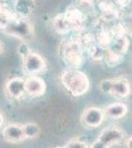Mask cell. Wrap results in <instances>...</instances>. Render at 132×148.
<instances>
[{
    "mask_svg": "<svg viewBox=\"0 0 132 148\" xmlns=\"http://www.w3.org/2000/svg\"><path fill=\"white\" fill-rule=\"evenodd\" d=\"M25 93L33 98L42 97L47 92V83L40 77L35 75H30L24 79Z\"/></svg>",
    "mask_w": 132,
    "mask_h": 148,
    "instance_id": "obj_8",
    "label": "cell"
},
{
    "mask_svg": "<svg viewBox=\"0 0 132 148\" xmlns=\"http://www.w3.org/2000/svg\"><path fill=\"white\" fill-rule=\"evenodd\" d=\"M104 112L105 116H109L112 120H119L126 116L128 108L124 103L116 102L107 105L104 109Z\"/></svg>",
    "mask_w": 132,
    "mask_h": 148,
    "instance_id": "obj_12",
    "label": "cell"
},
{
    "mask_svg": "<svg viewBox=\"0 0 132 148\" xmlns=\"http://www.w3.org/2000/svg\"><path fill=\"white\" fill-rule=\"evenodd\" d=\"M5 91L8 97L13 100L21 99L25 93L24 79L21 77H12L5 83Z\"/></svg>",
    "mask_w": 132,
    "mask_h": 148,
    "instance_id": "obj_10",
    "label": "cell"
},
{
    "mask_svg": "<svg viewBox=\"0 0 132 148\" xmlns=\"http://www.w3.org/2000/svg\"><path fill=\"white\" fill-rule=\"evenodd\" d=\"M105 118V112L99 107H88L81 114V123L87 128H97L102 125Z\"/></svg>",
    "mask_w": 132,
    "mask_h": 148,
    "instance_id": "obj_7",
    "label": "cell"
},
{
    "mask_svg": "<svg viewBox=\"0 0 132 148\" xmlns=\"http://www.w3.org/2000/svg\"><path fill=\"white\" fill-rule=\"evenodd\" d=\"M55 32L59 35H66L72 32V28L65 13L57 14L51 21Z\"/></svg>",
    "mask_w": 132,
    "mask_h": 148,
    "instance_id": "obj_13",
    "label": "cell"
},
{
    "mask_svg": "<svg viewBox=\"0 0 132 148\" xmlns=\"http://www.w3.org/2000/svg\"><path fill=\"white\" fill-rule=\"evenodd\" d=\"M63 147L65 148H88L90 147V145H88V143L84 140H81L79 138H72L69 140L68 142H66V144Z\"/></svg>",
    "mask_w": 132,
    "mask_h": 148,
    "instance_id": "obj_19",
    "label": "cell"
},
{
    "mask_svg": "<svg viewBox=\"0 0 132 148\" xmlns=\"http://www.w3.org/2000/svg\"><path fill=\"white\" fill-rule=\"evenodd\" d=\"M75 5L84 14H93L96 10L95 0H75Z\"/></svg>",
    "mask_w": 132,
    "mask_h": 148,
    "instance_id": "obj_18",
    "label": "cell"
},
{
    "mask_svg": "<svg viewBox=\"0 0 132 148\" xmlns=\"http://www.w3.org/2000/svg\"><path fill=\"white\" fill-rule=\"evenodd\" d=\"M15 15L7 4L0 2V30H3Z\"/></svg>",
    "mask_w": 132,
    "mask_h": 148,
    "instance_id": "obj_16",
    "label": "cell"
},
{
    "mask_svg": "<svg viewBox=\"0 0 132 148\" xmlns=\"http://www.w3.org/2000/svg\"><path fill=\"white\" fill-rule=\"evenodd\" d=\"M2 31L6 35L16 38L24 42H30L36 35L33 23L28 18L20 17L18 15L14 16Z\"/></svg>",
    "mask_w": 132,
    "mask_h": 148,
    "instance_id": "obj_3",
    "label": "cell"
},
{
    "mask_svg": "<svg viewBox=\"0 0 132 148\" xmlns=\"http://www.w3.org/2000/svg\"><path fill=\"white\" fill-rule=\"evenodd\" d=\"M22 58V69L28 75H36L44 72L47 69V61L40 54L34 51H29Z\"/></svg>",
    "mask_w": 132,
    "mask_h": 148,
    "instance_id": "obj_6",
    "label": "cell"
},
{
    "mask_svg": "<svg viewBox=\"0 0 132 148\" xmlns=\"http://www.w3.org/2000/svg\"><path fill=\"white\" fill-rule=\"evenodd\" d=\"M25 139H37L40 137L42 130L40 125L35 123H27L22 125Z\"/></svg>",
    "mask_w": 132,
    "mask_h": 148,
    "instance_id": "obj_15",
    "label": "cell"
},
{
    "mask_svg": "<svg viewBox=\"0 0 132 148\" xmlns=\"http://www.w3.org/2000/svg\"><path fill=\"white\" fill-rule=\"evenodd\" d=\"M100 90L105 94L118 98H127L131 93L129 81L124 77L103 79L100 83Z\"/></svg>",
    "mask_w": 132,
    "mask_h": 148,
    "instance_id": "obj_5",
    "label": "cell"
},
{
    "mask_svg": "<svg viewBox=\"0 0 132 148\" xmlns=\"http://www.w3.org/2000/svg\"><path fill=\"white\" fill-rule=\"evenodd\" d=\"M86 49L88 51V53L91 56V58L94 59V60H102V59H104L105 51H107V49L101 47L97 42H95L93 45L88 47Z\"/></svg>",
    "mask_w": 132,
    "mask_h": 148,
    "instance_id": "obj_17",
    "label": "cell"
},
{
    "mask_svg": "<svg viewBox=\"0 0 132 148\" xmlns=\"http://www.w3.org/2000/svg\"><path fill=\"white\" fill-rule=\"evenodd\" d=\"M36 8L35 0H16L14 4V10L16 15L20 17L28 18Z\"/></svg>",
    "mask_w": 132,
    "mask_h": 148,
    "instance_id": "obj_14",
    "label": "cell"
},
{
    "mask_svg": "<svg viewBox=\"0 0 132 148\" xmlns=\"http://www.w3.org/2000/svg\"><path fill=\"white\" fill-rule=\"evenodd\" d=\"M3 1H4V0H3Z\"/></svg>",
    "mask_w": 132,
    "mask_h": 148,
    "instance_id": "obj_23",
    "label": "cell"
},
{
    "mask_svg": "<svg viewBox=\"0 0 132 148\" xmlns=\"http://www.w3.org/2000/svg\"><path fill=\"white\" fill-rule=\"evenodd\" d=\"M116 5H118L119 7H125L127 4H129L130 0H114Z\"/></svg>",
    "mask_w": 132,
    "mask_h": 148,
    "instance_id": "obj_20",
    "label": "cell"
},
{
    "mask_svg": "<svg viewBox=\"0 0 132 148\" xmlns=\"http://www.w3.org/2000/svg\"><path fill=\"white\" fill-rule=\"evenodd\" d=\"M2 135H3V139L5 141L13 143V144L23 142L25 140L22 125H18V123L7 125L2 130Z\"/></svg>",
    "mask_w": 132,
    "mask_h": 148,
    "instance_id": "obj_9",
    "label": "cell"
},
{
    "mask_svg": "<svg viewBox=\"0 0 132 148\" xmlns=\"http://www.w3.org/2000/svg\"><path fill=\"white\" fill-rule=\"evenodd\" d=\"M124 139H125V132L120 127L109 125L101 131L98 138L90 145V147L109 148L121 143Z\"/></svg>",
    "mask_w": 132,
    "mask_h": 148,
    "instance_id": "obj_4",
    "label": "cell"
},
{
    "mask_svg": "<svg viewBox=\"0 0 132 148\" xmlns=\"http://www.w3.org/2000/svg\"><path fill=\"white\" fill-rule=\"evenodd\" d=\"M84 47L76 38L64 40L59 46V54L70 68L78 69L84 63Z\"/></svg>",
    "mask_w": 132,
    "mask_h": 148,
    "instance_id": "obj_2",
    "label": "cell"
},
{
    "mask_svg": "<svg viewBox=\"0 0 132 148\" xmlns=\"http://www.w3.org/2000/svg\"><path fill=\"white\" fill-rule=\"evenodd\" d=\"M98 8L101 12L102 19L105 22H110L118 18V9L116 4L111 0H98Z\"/></svg>",
    "mask_w": 132,
    "mask_h": 148,
    "instance_id": "obj_11",
    "label": "cell"
},
{
    "mask_svg": "<svg viewBox=\"0 0 132 148\" xmlns=\"http://www.w3.org/2000/svg\"><path fill=\"white\" fill-rule=\"evenodd\" d=\"M4 121H5V119H4V116L1 113H0V128L3 126L4 125Z\"/></svg>",
    "mask_w": 132,
    "mask_h": 148,
    "instance_id": "obj_21",
    "label": "cell"
},
{
    "mask_svg": "<svg viewBox=\"0 0 132 148\" xmlns=\"http://www.w3.org/2000/svg\"><path fill=\"white\" fill-rule=\"evenodd\" d=\"M60 82L66 91L73 97L83 96L91 87V81L87 74L75 68H69L62 71Z\"/></svg>",
    "mask_w": 132,
    "mask_h": 148,
    "instance_id": "obj_1",
    "label": "cell"
},
{
    "mask_svg": "<svg viewBox=\"0 0 132 148\" xmlns=\"http://www.w3.org/2000/svg\"><path fill=\"white\" fill-rule=\"evenodd\" d=\"M3 45H2V42H1V40H0V54L2 53V51H3Z\"/></svg>",
    "mask_w": 132,
    "mask_h": 148,
    "instance_id": "obj_22",
    "label": "cell"
}]
</instances>
